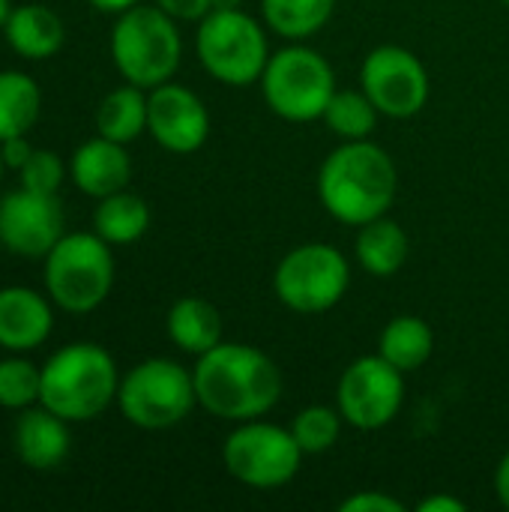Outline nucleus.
<instances>
[{"label":"nucleus","instance_id":"f257e3e1","mask_svg":"<svg viewBox=\"0 0 509 512\" xmlns=\"http://www.w3.org/2000/svg\"><path fill=\"white\" fill-rule=\"evenodd\" d=\"M198 405L228 423L258 420L282 399L279 366L255 345L219 342L195 363Z\"/></svg>","mask_w":509,"mask_h":512},{"label":"nucleus","instance_id":"f03ea898","mask_svg":"<svg viewBox=\"0 0 509 512\" xmlns=\"http://www.w3.org/2000/svg\"><path fill=\"white\" fill-rule=\"evenodd\" d=\"M399 174L390 153L378 144L345 141L336 147L318 174V195L327 213L345 225H366L387 216L396 198Z\"/></svg>","mask_w":509,"mask_h":512},{"label":"nucleus","instance_id":"7ed1b4c3","mask_svg":"<svg viewBox=\"0 0 509 512\" xmlns=\"http://www.w3.org/2000/svg\"><path fill=\"white\" fill-rule=\"evenodd\" d=\"M117 366L102 345L72 342L42 366L39 405L66 423L99 417L117 399Z\"/></svg>","mask_w":509,"mask_h":512},{"label":"nucleus","instance_id":"20e7f679","mask_svg":"<svg viewBox=\"0 0 509 512\" xmlns=\"http://www.w3.org/2000/svg\"><path fill=\"white\" fill-rule=\"evenodd\" d=\"M174 21L177 18L159 6L138 3L120 12L111 30V57L129 84L153 90L171 81L183 57V42Z\"/></svg>","mask_w":509,"mask_h":512},{"label":"nucleus","instance_id":"39448f33","mask_svg":"<svg viewBox=\"0 0 509 512\" xmlns=\"http://www.w3.org/2000/svg\"><path fill=\"white\" fill-rule=\"evenodd\" d=\"M201 66L228 87L261 81L270 60L264 27L243 9H210L195 36Z\"/></svg>","mask_w":509,"mask_h":512},{"label":"nucleus","instance_id":"423d86ee","mask_svg":"<svg viewBox=\"0 0 509 512\" xmlns=\"http://www.w3.org/2000/svg\"><path fill=\"white\" fill-rule=\"evenodd\" d=\"M111 285L114 258L99 234H63L45 255V288L66 312H93L105 303Z\"/></svg>","mask_w":509,"mask_h":512},{"label":"nucleus","instance_id":"0eeeda50","mask_svg":"<svg viewBox=\"0 0 509 512\" xmlns=\"http://www.w3.org/2000/svg\"><path fill=\"white\" fill-rule=\"evenodd\" d=\"M261 93L273 114L291 123H309L324 117L333 93H336V75L324 54L306 45H288L276 54H270L264 75H261Z\"/></svg>","mask_w":509,"mask_h":512},{"label":"nucleus","instance_id":"6e6552de","mask_svg":"<svg viewBox=\"0 0 509 512\" xmlns=\"http://www.w3.org/2000/svg\"><path fill=\"white\" fill-rule=\"evenodd\" d=\"M117 405L123 417L138 429H171L183 423L198 405L195 378L174 360L153 357L129 369L117 387Z\"/></svg>","mask_w":509,"mask_h":512},{"label":"nucleus","instance_id":"1a4fd4ad","mask_svg":"<svg viewBox=\"0 0 509 512\" xmlns=\"http://www.w3.org/2000/svg\"><path fill=\"white\" fill-rule=\"evenodd\" d=\"M303 456L306 453L300 450L291 429L264 423L261 417L240 423L222 447V462L228 474L258 492L282 489L285 483H291L300 471Z\"/></svg>","mask_w":509,"mask_h":512},{"label":"nucleus","instance_id":"9d476101","mask_svg":"<svg viewBox=\"0 0 509 512\" xmlns=\"http://www.w3.org/2000/svg\"><path fill=\"white\" fill-rule=\"evenodd\" d=\"M348 282V258L330 243H303L291 249L273 273L279 303L300 315H321L333 309L345 297Z\"/></svg>","mask_w":509,"mask_h":512},{"label":"nucleus","instance_id":"9b49d317","mask_svg":"<svg viewBox=\"0 0 509 512\" xmlns=\"http://www.w3.org/2000/svg\"><path fill=\"white\" fill-rule=\"evenodd\" d=\"M405 402V372L381 354L357 357L339 378L336 408L354 429L375 432L396 420Z\"/></svg>","mask_w":509,"mask_h":512},{"label":"nucleus","instance_id":"f8f14e48","mask_svg":"<svg viewBox=\"0 0 509 512\" xmlns=\"http://www.w3.org/2000/svg\"><path fill=\"white\" fill-rule=\"evenodd\" d=\"M363 93L372 105L396 120L414 117L429 102V75L420 57L402 45H378L360 69Z\"/></svg>","mask_w":509,"mask_h":512},{"label":"nucleus","instance_id":"ddd939ff","mask_svg":"<svg viewBox=\"0 0 509 512\" xmlns=\"http://www.w3.org/2000/svg\"><path fill=\"white\" fill-rule=\"evenodd\" d=\"M63 237V204L57 195L18 189L0 198V246L24 255L45 258Z\"/></svg>","mask_w":509,"mask_h":512},{"label":"nucleus","instance_id":"4468645a","mask_svg":"<svg viewBox=\"0 0 509 512\" xmlns=\"http://www.w3.org/2000/svg\"><path fill=\"white\" fill-rule=\"evenodd\" d=\"M147 132L168 153H195L210 135V114L183 84H159L147 96Z\"/></svg>","mask_w":509,"mask_h":512},{"label":"nucleus","instance_id":"2eb2a0df","mask_svg":"<svg viewBox=\"0 0 509 512\" xmlns=\"http://www.w3.org/2000/svg\"><path fill=\"white\" fill-rule=\"evenodd\" d=\"M69 171H72L75 186L84 195L108 198V195L126 189V183L132 177V162H129V153L123 150V144L99 135L93 141H84L72 153Z\"/></svg>","mask_w":509,"mask_h":512},{"label":"nucleus","instance_id":"dca6fc26","mask_svg":"<svg viewBox=\"0 0 509 512\" xmlns=\"http://www.w3.org/2000/svg\"><path fill=\"white\" fill-rule=\"evenodd\" d=\"M51 306L30 288L0 291V348L33 351L51 333Z\"/></svg>","mask_w":509,"mask_h":512},{"label":"nucleus","instance_id":"f3484780","mask_svg":"<svg viewBox=\"0 0 509 512\" xmlns=\"http://www.w3.org/2000/svg\"><path fill=\"white\" fill-rule=\"evenodd\" d=\"M15 450L21 462L33 471H51L69 456V429L66 420L39 408H24L15 423Z\"/></svg>","mask_w":509,"mask_h":512},{"label":"nucleus","instance_id":"a211bd4d","mask_svg":"<svg viewBox=\"0 0 509 512\" xmlns=\"http://www.w3.org/2000/svg\"><path fill=\"white\" fill-rule=\"evenodd\" d=\"M6 42L15 54L27 57V60H48L63 48L66 30L63 21L57 18V12H51L42 3H24L9 9L6 21Z\"/></svg>","mask_w":509,"mask_h":512},{"label":"nucleus","instance_id":"6ab92c4d","mask_svg":"<svg viewBox=\"0 0 509 512\" xmlns=\"http://www.w3.org/2000/svg\"><path fill=\"white\" fill-rule=\"evenodd\" d=\"M357 261L360 267L375 276V279H387V276H396L408 255H411V240L405 234V228L387 216H378L366 225H360V234H357Z\"/></svg>","mask_w":509,"mask_h":512},{"label":"nucleus","instance_id":"aec40b11","mask_svg":"<svg viewBox=\"0 0 509 512\" xmlns=\"http://www.w3.org/2000/svg\"><path fill=\"white\" fill-rule=\"evenodd\" d=\"M168 336L180 351L201 357L222 342V315L204 297H180L168 309Z\"/></svg>","mask_w":509,"mask_h":512},{"label":"nucleus","instance_id":"412c9836","mask_svg":"<svg viewBox=\"0 0 509 512\" xmlns=\"http://www.w3.org/2000/svg\"><path fill=\"white\" fill-rule=\"evenodd\" d=\"M432 351H435V333L417 315L393 318L378 339V354L387 363H393L399 372H417L420 366H426Z\"/></svg>","mask_w":509,"mask_h":512},{"label":"nucleus","instance_id":"4be33fe9","mask_svg":"<svg viewBox=\"0 0 509 512\" xmlns=\"http://www.w3.org/2000/svg\"><path fill=\"white\" fill-rule=\"evenodd\" d=\"M93 228L108 246L135 243L150 228V210L144 198L120 189L108 198H99V207L93 213Z\"/></svg>","mask_w":509,"mask_h":512},{"label":"nucleus","instance_id":"5701e85b","mask_svg":"<svg viewBox=\"0 0 509 512\" xmlns=\"http://www.w3.org/2000/svg\"><path fill=\"white\" fill-rule=\"evenodd\" d=\"M42 93L39 84L15 69L0 72V141L27 135L39 120Z\"/></svg>","mask_w":509,"mask_h":512},{"label":"nucleus","instance_id":"b1692460","mask_svg":"<svg viewBox=\"0 0 509 512\" xmlns=\"http://www.w3.org/2000/svg\"><path fill=\"white\" fill-rule=\"evenodd\" d=\"M96 126L99 135L117 141V144H129L135 141L144 129H147V96L144 87L126 84L111 90L96 114Z\"/></svg>","mask_w":509,"mask_h":512},{"label":"nucleus","instance_id":"393cba45","mask_svg":"<svg viewBox=\"0 0 509 512\" xmlns=\"http://www.w3.org/2000/svg\"><path fill=\"white\" fill-rule=\"evenodd\" d=\"M333 6L336 0H261V15L282 39L303 42L330 21Z\"/></svg>","mask_w":509,"mask_h":512},{"label":"nucleus","instance_id":"a878e982","mask_svg":"<svg viewBox=\"0 0 509 512\" xmlns=\"http://www.w3.org/2000/svg\"><path fill=\"white\" fill-rule=\"evenodd\" d=\"M378 114L363 90H336L321 120L342 141H366L378 126Z\"/></svg>","mask_w":509,"mask_h":512},{"label":"nucleus","instance_id":"bb28decb","mask_svg":"<svg viewBox=\"0 0 509 512\" xmlns=\"http://www.w3.org/2000/svg\"><path fill=\"white\" fill-rule=\"evenodd\" d=\"M291 432L300 444V450L306 456H318V453H327L336 447L339 441V432H342V414L339 408H327V405H309L303 408L294 423H291Z\"/></svg>","mask_w":509,"mask_h":512},{"label":"nucleus","instance_id":"cd10ccee","mask_svg":"<svg viewBox=\"0 0 509 512\" xmlns=\"http://www.w3.org/2000/svg\"><path fill=\"white\" fill-rule=\"evenodd\" d=\"M42 390V369H36L30 360L12 357L0 360V405L3 408H30L39 402Z\"/></svg>","mask_w":509,"mask_h":512},{"label":"nucleus","instance_id":"c85d7f7f","mask_svg":"<svg viewBox=\"0 0 509 512\" xmlns=\"http://www.w3.org/2000/svg\"><path fill=\"white\" fill-rule=\"evenodd\" d=\"M21 186L33 189V192H48L57 195L60 183H63V162L57 153L51 150H33L30 159L21 165Z\"/></svg>","mask_w":509,"mask_h":512},{"label":"nucleus","instance_id":"c756f323","mask_svg":"<svg viewBox=\"0 0 509 512\" xmlns=\"http://www.w3.org/2000/svg\"><path fill=\"white\" fill-rule=\"evenodd\" d=\"M342 512H405V504L390 498L387 492H378V489H369V492H354L348 495L342 504Z\"/></svg>","mask_w":509,"mask_h":512},{"label":"nucleus","instance_id":"7c9ffc66","mask_svg":"<svg viewBox=\"0 0 509 512\" xmlns=\"http://www.w3.org/2000/svg\"><path fill=\"white\" fill-rule=\"evenodd\" d=\"M156 6L177 21H201L210 12V0H156Z\"/></svg>","mask_w":509,"mask_h":512},{"label":"nucleus","instance_id":"2f4dec72","mask_svg":"<svg viewBox=\"0 0 509 512\" xmlns=\"http://www.w3.org/2000/svg\"><path fill=\"white\" fill-rule=\"evenodd\" d=\"M0 150H3L6 168H15V171H21V165H24V162L30 159V153H33V147L24 141V135L9 138V141H0Z\"/></svg>","mask_w":509,"mask_h":512},{"label":"nucleus","instance_id":"473e14b6","mask_svg":"<svg viewBox=\"0 0 509 512\" xmlns=\"http://www.w3.org/2000/svg\"><path fill=\"white\" fill-rule=\"evenodd\" d=\"M468 510V504L462 501V498H456V495H447V492H441V495H429L426 501H420V507L417 512H465Z\"/></svg>","mask_w":509,"mask_h":512},{"label":"nucleus","instance_id":"72a5a7b5","mask_svg":"<svg viewBox=\"0 0 509 512\" xmlns=\"http://www.w3.org/2000/svg\"><path fill=\"white\" fill-rule=\"evenodd\" d=\"M495 495H498L501 507L509 510V453L501 459V465L495 471Z\"/></svg>","mask_w":509,"mask_h":512},{"label":"nucleus","instance_id":"f704fd0d","mask_svg":"<svg viewBox=\"0 0 509 512\" xmlns=\"http://www.w3.org/2000/svg\"><path fill=\"white\" fill-rule=\"evenodd\" d=\"M99 12H114V15H120V12H126V9H132V6H138L141 0H90Z\"/></svg>","mask_w":509,"mask_h":512},{"label":"nucleus","instance_id":"c9c22d12","mask_svg":"<svg viewBox=\"0 0 509 512\" xmlns=\"http://www.w3.org/2000/svg\"><path fill=\"white\" fill-rule=\"evenodd\" d=\"M243 0H210V9H240Z\"/></svg>","mask_w":509,"mask_h":512},{"label":"nucleus","instance_id":"e433bc0d","mask_svg":"<svg viewBox=\"0 0 509 512\" xmlns=\"http://www.w3.org/2000/svg\"><path fill=\"white\" fill-rule=\"evenodd\" d=\"M9 9H12V6H9V0H0V24L6 21V15H9Z\"/></svg>","mask_w":509,"mask_h":512},{"label":"nucleus","instance_id":"4c0bfd02","mask_svg":"<svg viewBox=\"0 0 509 512\" xmlns=\"http://www.w3.org/2000/svg\"><path fill=\"white\" fill-rule=\"evenodd\" d=\"M3 168H6V162H3V150H0V180H3Z\"/></svg>","mask_w":509,"mask_h":512},{"label":"nucleus","instance_id":"58836bf2","mask_svg":"<svg viewBox=\"0 0 509 512\" xmlns=\"http://www.w3.org/2000/svg\"><path fill=\"white\" fill-rule=\"evenodd\" d=\"M504 3H507V6H509V0H504Z\"/></svg>","mask_w":509,"mask_h":512}]
</instances>
